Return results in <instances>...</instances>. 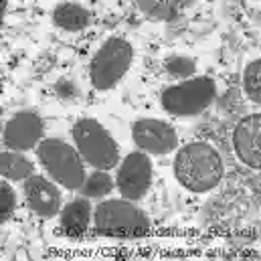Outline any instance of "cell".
I'll list each match as a JSON object with an SVG mask.
<instances>
[{
  "label": "cell",
  "instance_id": "obj_2",
  "mask_svg": "<svg viewBox=\"0 0 261 261\" xmlns=\"http://www.w3.org/2000/svg\"><path fill=\"white\" fill-rule=\"evenodd\" d=\"M95 229L108 237L138 239L150 233V219L132 200H106L95 208Z\"/></svg>",
  "mask_w": 261,
  "mask_h": 261
},
{
  "label": "cell",
  "instance_id": "obj_5",
  "mask_svg": "<svg viewBox=\"0 0 261 261\" xmlns=\"http://www.w3.org/2000/svg\"><path fill=\"white\" fill-rule=\"evenodd\" d=\"M217 95V83L211 77H195L187 79L180 85H172L162 91L160 103L168 114L174 116H196L206 110Z\"/></svg>",
  "mask_w": 261,
  "mask_h": 261
},
{
  "label": "cell",
  "instance_id": "obj_18",
  "mask_svg": "<svg viewBox=\"0 0 261 261\" xmlns=\"http://www.w3.org/2000/svg\"><path fill=\"white\" fill-rule=\"evenodd\" d=\"M166 71L170 73V75H174V77H191V75H195L196 71V65L193 59H189V57H170L168 61H166Z\"/></svg>",
  "mask_w": 261,
  "mask_h": 261
},
{
  "label": "cell",
  "instance_id": "obj_8",
  "mask_svg": "<svg viewBox=\"0 0 261 261\" xmlns=\"http://www.w3.org/2000/svg\"><path fill=\"white\" fill-rule=\"evenodd\" d=\"M134 142L148 154H170L176 144V132L162 120H138L132 128Z\"/></svg>",
  "mask_w": 261,
  "mask_h": 261
},
{
  "label": "cell",
  "instance_id": "obj_1",
  "mask_svg": "<svg viewBox=\"0 0 261 261\" xmlns=\"http://www.w3.org/2000/svg\"><path fill=\"white\" fill-rule=\"evenodd\" d=\"M174 174L182 187L193 193H206L223 178V160L206 142L182 146L174 158Z\"/></svg>",
  "mask_w": 261,
  "mask_h": 261
},
{
  "label": "cell",
  "instance_id": "obj_11",
  "mask_svg": "<svg viewBox=\"0 0 261 261\" xmlns=\"http://www.w3.org/2000/svg\"><path fill=\"white\" fill-rule=\"evenodd\" d=\"M24 196L29 208L39 217H55L59 213L61 195L57 187L43 176H29L24 182Z\"/></svg>",
  "mask_w": 261,
  "mask_h": 261
},
{
  "label": "cell",
  "instance_id": "obj_14",
  "mask_svg": "<svg viewBox=\"0 0 261 261\" xmlns=\"http://www.w3.org/2000/svg\"><path fill=\"white\" fill-rule=\"evenodd\" d=\"M0 172L8 180H24L33 174V164L20 152H2L0 156Z\"/></svg>",
  "mask_w": 261,
  "mask_h": 261
},
{
  "label": "cell",
  "instance_id": "obj_19",
  "mask_svg": "<svg viewBox=\"0 0 261 261\" xmlns=\"http://www.w3.org/2000/svg\"><path fill=\"white\" fill-rule=\"evenodd\" d=\"M16 204V195L8 182H0V223L8 221Z\"/></svg>",
  "mask_w": 261,
  "mask_h": 261
},
{
  "label": "cell",
  "instance_id": "obj_3",
  "mask_svg": "<svg viewBox=\"0 0 261 261\" xmlns=\"http://www.w3.org/2000/svg\"><path fill=\"white\" fill-rule=\"evenodd\" d=\"M71 132L81 158L95 170H110L120 162V148L116 140L97 120L83 118Z\"/></svg>",
  "mask_w": 261,
  "mask_h": 261
},
{
  "label": "cell",
  "instance_id": "obj_6",
  "mask_svg": "<svg viewBox=\"0 0 261 261\" xmlns=\"http://www.w3.org/2000/svg\"><path fill=\"white\" fill-rule=\"evenodd\" d=\"M134 59V49L128 41L112 37L103 43V47L93 55L89 65V77L95 89L114 87L130 69Z\"/></svg>",
  "mask_w": 261,
  "mask_h": 261
},
{
  "label": "cell",
  "instance_id": "obj_15",
  "mask_svg": "<svg viewBox=\"0 0 261 261\" xmlns=\"http://www.w3.org/2000/svg\"><path fill=\"white\" fill-rule=\"evenodd\" d=\"M138 8L152 20H174L178 16L176 2H162V0H138Z\"/></svg>",
  "mask_w": 261,
  "mask_h": 261
},
{
  "label": "cell",
  "instance_id": "obj_17",
  "mask_svg": "<svg viewBox=\"0 0 261 261\" xmlns=\"http://www.w3.org/2000/svg\"><path fill=\"white\" fill-rule=\"evenodd\" d=\"M243 87H245V93L251 97L253 103H259L261 101V63L259 61H253L245 67V73H243Z\"/></svg>",
  "mask_w": 261,
  "mask_h": 261
},
{
  "label": "cell",
  "instance_id": "obj_16",
  "mask_svg": "<svg viewBox=\"0 0 261 261\" xmlns=\"http://www.w3.org/2000/svg\"><path fill=\"white\" fill-rule=\"evenodd\" d=\"M112 189H114V178L103 170H95L81 187V193L85 196L95 198V196H106Z\"/></svg>",
  "mask_w": 261,
  "mask_h": 261
},
{
  "label": "cell",
  "instance_id": "obj_13",
  "mask_svg": "<svg viewBox=\"0 0 261 261\" xmlns=\"http://www.w3.org/2000/svg\"><path fill=\"white\" fill-rule=\"evenodd\" d=\"M53 20H55L57 27H61L65 31H81V29H85L89 24V12L81 4L63 2V4H59L55 8Z\"/></svg>",
  "mask_w": 261,
  "mask_h": 261
},
{
  "label": "cell",
  "instance_id": "obj_4",
  "mask_svg": "<svg viewBox=\"0 0 261 261\" xmlns=\"http://www.w3.org/2000/svg\"><path fill=\"white\" fill-rule=\"evenodd\" d=\"M39 160L43 168L51 174V178L67 189L77 191L87 180L81 154L63 140L57 138L43 140L39 144Z\"/></svg>",
  "mask_w": 261,
  "mask_h": 261
},
{
  "label": "cell",
  "instance_id": "obj_9",
  "mask_svg": "<svg viewBox=\"0 0 261 261\" xmlns=\"http://www.w3.org/2000/svg\"><path fill=\"white\" fill-rule=\"evenodd\" d=\"M43 136V120L37 112L14 114L4 128V144L14 152L31 150L39 144Z\"/></svg>",
  "mask_w": 261,
  "mask_h": 261
},
{
  "label": "cell",
  "instance_id": "obj_20",
  "mask_svg": "<svg viewBox=\"0 0 261 261\" xmlns=\"http://www.w3.org/2000/svg\"><path fill=\"white\" fill-rule=\"evenodd\" d=\"M55 91H57V95L61 97V99H73L75 97V85L71 83V81H65V79H61L57 85H55Z\"/></svg>",
  "mask_w": 261,
  "mask_h": 261
},
{
  "label": "cell",
  "instance_id": "obj_10",
  "mask_svg": "<svg viewBox=\"0 0 261 261\" xmlns=\"http://www.w3.org/2000/svg\"><path fill=\"white\" fill-rule=\"evenodd\" d=\"M235 152L239 154L241 162H245L251 168L261 166V116L251 114L243 118L233 134Z\"/></svg>",
  "mask_w": 261,
  "mask_h": 261
},
{
  "label": "cell",
  "instance_id": "obj_7",
  "mask_svg": "<svg viewBox=\"0 0 261 261\" xmlns=\"http://www.w3.org/2000/svg\"><path fill=\"white\" fill-rule=\"evenodd\" d=\"M152 182V162L146 152H132L120 164L118 189L128 200H138L148 193Z\"/></svg>",
  "mask_w": 261,
  "mask_h": 261
},
{
  "label": "cell",
  "instance_id": "obj_12",
  "mask_svg": "<svg viewBox=\"0 0 261 261\" xmlns=\"http://www.w3.org/2000/svg\"><path fill=\"white\" fill-rule=\"evenodd\" d=\"M89 215H91V206L87 200L77 198L73 202H69L63 213H61V227L69 237H81L87 231L89 225Z\"/></svg>",
  "mask_w": 261,
  "mask_h": 261
}]
</instances>
